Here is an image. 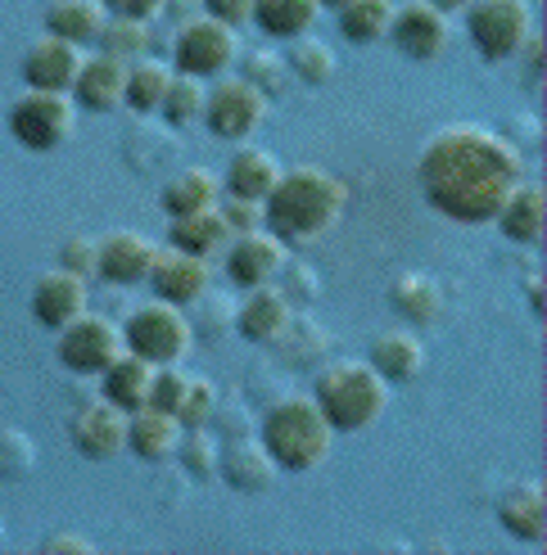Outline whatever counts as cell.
I'll use <instances>...</instances> for the list:
<instances>
[{
	"label": "cell",
	"mask_w": 547,
	"mask_h": 555,
	"mask_svg": "<svg viewBox=\"0 0 547 555\" xmlns=\"http://www.w3.org/2000/svg\"><path fill=\"white\" fill-rule=\"evenodd\" d=\"M204 100H208V91H204V77H190V73H173V81H168V95H163V118H168L173 127H186V122H195V118H204Z\"/></svg>",
	"instance_id": "34"
},
{
	"label": "cell",
	"mask_w": 547,
	"mask_h": 555,
	"mask_svg": "<svg viewBox=\"0 0 547 555\" xmlns=\"http://www.w3.org/2000/svg\"><path fill=\"white\" fill-rule=\"evenodd\" d=\"M123 330L109 317H87L81 312L77 321H68L60 330V362L77 375H100L114 357H123Z\"/></svg>",
	"instance_id": "10"
},
{
	"label": "cell",
	"mask_w": 547,
	"mask_h": 555,
	"mask_svg": "<svg viewBox=\"0 0 547 555\" xmlns=\"http://www.w3.org/2000/svg\"><path fill=\"white\" fill-rule=\"evenodd\" d=\"M150 285L158 298L177 302H200L208 294V258H195V254H181V248H168V254H158L154 267H150Z\"/></svg>",
	"instance_id": "16"
},
{
	"label": "cell",
	"mask_w": 547,
	"mask_h": 555,
	"mask_svg": "<svg viewBox=\"0 0 547 555\" xmlns=\"http://www.w3.org/2000/svg\"><path fill=\"white\" fill-rule=\"evenodd\" d=\"M348 190L321 168H290L263 199V227L281 244H313L340 221Z\"/></svg>",
	"instance_id": "2"
},
{
	"label": "cell",
	"mask_w": 547,
	"mask_h": 555,
	"mask_svg": "<svg viewBox=\"0 0 547 555\" xmlns=\"http://www.w3.org/2000/svg\"><path fill=\"white\" fill-rule=\"evenodd\" d=\"M390 23H394V0H344L340 5V33L358 46L390 37Z\"/></svg>",
	"instance_id": "31"
},
{
	"label": "cell",
	"mask_w": 547,
	"mask_h": 555,
	"mask_svg": "<svg viewBox=\"0 0 547 555\" xmlns=\"http://www.w3.org/2000/svg\"><path fill=\"white\" fill-rule=\"evenodd\" d=\"M321 5H335V10H340V5H344V0H321Z\"/></svg>",
	"instance_id": "53"
},
{
	"label": "cell",
	"mask_w": 547,
	"mask_h": 555,
	"mask_svg": "<svg viewBox=\"0 0 547 555\" xmlns=\"http://www.w3.org/2000/svg\"><path fill=\"white\" fill-rule=\"evenodd\" d=\"M227 321H236V317H231V308H227V298H213V308H208V330L227 325Z\"/></svg>",
	"instance_id": "50"
},
{
	"label": "cell",
	"mask_w": 547,
	"mask_h": 555,
	"mask_svg": "<svg viewBox=\"0 0 547 555\" xmlns=\"http://www.w3.org/2000/svg\"><path fill=\"white\" fill-rule=\"evenodd\" d=\"M73 448L91 461H109L127 448V411L114 402H91L73 415Z\"/></svg>",
	"instance_id": "13"
},
{
	"label": "cell",
	"mask_w": 547,
	"mask_h": 555,
	"mask_svg": "<svg viewBox=\"0 0 547 555\" xmlns=\"http://www.w3.org/2000/svg\"><path fill=\"white\" fill-rule=\"evenodd\" d=\"M168 81H173V68L168 64L136 60L127 68V95H123V104H131L136 114H154V108L163 104V95H168Z\"/></svg>",
	"instance_id": "33"
},
{
	"label": "cell",
	"mask_w": 547,
	"mask_h": 555,
	"mask_svg": "<svg viewBox=\"0 0 547 555\" xmlns=\"http://www.w3.org/2000/svg\"><path fill=\"white\" fill-rule=\"evenodd\" d=\"M217 469H222L227 483L240 492H267L271 479H277V461H271V452L254 438H231L222 456H217Z\"/></svg>",
	"instance_id": "20"
},
{
	"label": "cell",
	"mask_w": 547,
	"mask_h": 555,
	"mask_svg": "<svg viewBox=\"0 0 547 555\" xmlns=\"http://www.w3.org/2000/svg\"><path fill=\"white\" fill-rule=\"evenodd\" d=\"M281 271H285V298H313L317 294L308 267H281Z\"/></svg>",
	"instance_id": "47"
},
{
	"label": "cell",
	"mask_w": 547,
	"mask_h": 555,
	"mask_svg": "<svg viewBox=\"0 0 547 555\" xmlns=\"http://www.w3.org/2000/svg\"><path fill=\"white\" fill-rule=\"evenodd\" d=\"M73 95L81 108H91V114H109V108H118L123 95H127V60H114V54H91V60H81V73L73 81Z\"/></svg>",
	"instance_id": "18"
},
{
	"label": "cell",
	"mask_w": 547,
	"mask_h": 555,
	"mask_svg": "<svg viewBox=\"0 0 547 555\" xmlns=\"http://www.w3.org/2000/svg\"><path fill=\"white\" fill-rule=\"evenodd\" d=\"M217 212H222L231 235H244V231H258L263 227V204H254V199H236V194H231V199L217 208Z\"/></svg>",
	"instance_id": "42"
},
{
	"label": "cell",
	"mask_w": 547,
	"mask_h": 555,
	"mask_svg": "<svg viewBox=\"0 0 547 555\" xmlns=\"http://www.w3.org/2000/svg\"><path fill=\"white\" fill-rule=\"evenodd\" d=\"M213 204H217V177L208 168H186L163 185V208H168V217H186V212H200Z\"/></svg>",
	"instance_id": "32"
},
{
	"label": "cell",
	"mask_w": 547,
	"mask_h": 555,
	"mask_svg": "<svg viewBox=\"0 0 547 555\" xmlns=\"http://www.w3.org/2000/svg\"><path fill=\"white\" fill-rule=\"evenodd\" d=\"M290 68L294 77H304L308 87H321V81L335 77V54L326 41H313V37H298L294 50H290Z\"/></svg>",
	"instance_id": "36"
},
{
	"label": "cell",
	"mask_w": 547,
	"mask_h": 555,
	"mask_svg": "<svg viewBox=\"0 0 547 555\" xmlns=\"http://www.w3.org/2000/svg\"><path fill=\"white\" fill-rule=\"evenodd\" d=\"M10 131L27 150H54L73 135V100L68 91H33L14 100L10 108Z\"/></svg>",
	"instance_id": "7"
},
{
	"label": "cell",
	"mask_w": 547,
	"mask_h": 555,
	"mask_svg": "<svg viewBox=\"0 0 547 555\" xmlns=\"http://www.w3.org/2000/svg\"><path fill=\"white\" fill-rule=\"evenodd\" d=\"M530 308L543 312V275H530Z\"/></svg>",
	"instance_id": "51"
},
{
	"label": "cell",
	"mask_w": 547,
	"mask_h": 555,
	"mask_svg": "<svg viewBox=\"0 0 547 555\" xmlns=\"http://www.w3.org/2000/svg\"><path fill=\"white\" fill-rule=\"evenodd\" d=\"M417 177L430 208H440L453 221H467V227H480V221H494L507 194L525 181V158L498 131L457 122L430 135Z\"/></svg>",
	"instance_id": "1"
},
{
	"label": "cell",
	"mask_w": 547,
	"mask_h": 555,
	"mask_svg": "<svg viewBox=\"0 0 547 555\" xmlns=\"http://www.w3.org/2000/svg\"><path fill=\"white\" fill-rule=\"evenodd\" d=\"M267 118V95L254 87L250 77H222L204 100V122L222 141H244L254 135Z\"/></svg>",
	"instance_id": "8"
},
{
	"label": "cell",
	"mask_w": 547,
	"mask_h": 555,
	"mask_svg": "<svg viewBox=\"0 0 547 555\" xmlns=\"http://www.w3.org/2000/svg\"><path fill=\"white\" fill-rule=\"evenodd\" d=\"M281 267H285V244L271 235V231H263V227L236 235V244L227 248V275H231L240 289L267 285Z\"/></svg>",
	"instance_id": "14"
},
{
	"label": "cell",
	"mask_w": 547,
	"mask_h": 555,
	"mask_svg": "<svg viewBox=\"0 0 547 555\" xmlns=\"http://www.w3.org/2000/svg\"><path fill=\"white\" fill-rule=\"evenodd\" d=\"M177 448H181V461H186V469H190V475H213V469H217V456H222V452H217V442L204 434V425L200 429H190L186 434V442H177Z\"/></svg>",
	"instance_id": "38"
},
{
	"label": "cell",
	"mask_w": 547,
	"mask_h": 555,
	"mask_svg": "<svg viewBox=\"0 0 547 555\" xmlns=\"http://www.w3.org/2000/svg\"><path fill=\"white\" fill-rule=\"evenodd\" d=\"M81 46L64 41V37H41L33 41V50L23 54V81L33 91H73V81L81 73Z\"/></svg>",
	"instance_id": "12"
},
{
	"label": "cell",
	"mask_w": 547,
	"mask_h": 555,
	"mask_svg": "<svg viewBox=\"0 0 547 555\" xmlns=\"http://www.w3.org/2000/svg\"><path fill=\"white\" fill-rule=\"evenodd\" d=\"M186 384H190V375H181L177 362H173V366H158V371H154V384H150V406L177 415V406H181V398H186Z\"/></svg>",
	"instance_id": "40"
},
{
	"label": "cell",
	"mask_w": 547,
	"mask_h": 555,
	"mask_svg": "<svg viewBox=\"0 0 547 555\" xmlns=\"http://www.w3.org/2000/svg\"><path fill=\"white\" fill-rule=\"evenodd\" d=\"M390 302H394V312H403L412 325H430V321H440V312H444L440 285H434L430 275H421V271H403L398 281L390 285Z\"/></svg>",
	"instance_id": "29"
},
{
	"label": "cell",
	"mask_w": 547,
	"mask_h": 555,
	"mask_svg": "<svg viewBox=\"0 0 547 555\" xmlns=\"http://www.w3.org/2000/svg\"><path fill=\"white\" fill-rule=\"evenodd\" d=\"M371 366L390 384H407V379L421 375L425 348L412 330H385V335H376V344H371Z\"/></svg>",
	"instance_id": "26"
},
{
	"label": "cell",
	"mask_w": 547,
	"mask_h": 555,
	"mask_svg": "<svg viewBox=\"0 0 547 555\" xmlns=\"http://www.w3.org/2000/svg\"><path fill=\"white\" fill-rule=\"evenodd\" d=\"M181 442V421L173 411H158V406H141L127 415V448L141 456V461H163L173 456Z\"/></svg>",
	"instance_id": "21"
},
{
	"label": "cell",
	"mask_w": 547,
	"mask_h": 555,
	"mask_svg": "<svg viewBox=\"0 0 547 555\" xmlns=\"http://www.w3.org/2000/svg\"><path fill=\"white\" fill-rule=\"evenodd\" d=\"M498 519L511 538L521 542H543L547 538V496L543 483H516L503 492L498 502Z\"/></svg>",
	"instance_id": "23"
},
{
	"label": "cell",
	"mask_w": 547,
	"mask_h": 555,
	"mask_svg": "<svg viewBox=\"0 0 547 555\" xmlns=\"http://www.w3.org/2000/svg\"><path fill=\"white\" fill-rule=\"evenodd\" d=\"M290 298H285V289H277V285H254L250 289V298L236 308V330L250 344H277L281 339V330L290 325Z\"/></svg>",
	"instance_id": "19"
},
{
	"label": "cell",
	"mask_w": 547,
	"mask_h": 555,
	"mask_svg": "<svg viewBox=\"0 0 547 555\" xmlns=\"http://www.w3.org/2000/svg\"><path fill=\"white\" fill-rule=\"evenodd\" d=\"M154 362H145V357H136V352H123V357H114L100 375H104V398L114 402V406H123L127 415L131 411H141L145 402H150V384H154Z\"/></svg>",
	"instance_id": "24"
},
{
	"label": "cell",
	"mask_w": 547,
	"mask_h": 555,
	"mask_svg": "<svg viewBox=\"0 0 547 555\" xmlns=\"http://www.w3.org/2000/svg\"><path fill=\"white\" fill-rule=\"evenodd\" d=\"M33 465V448L23 434H0V475H23Z\"/></svg>",
	"instance_id": "44"
},
{
	"label": "cell",
	"mask_w": 547,
	"mask_h": 555,
	"mask_svg": "<svg viewBox=\"0 0 547 555\" xmlns=\"http://www.w3.org/2000/svg\"><path fill=\"white\" fill-rule=\"evenodd\" d=\"M204 14L222 18L227 27H240V23L254 18V0H204Z\"/></svg>",
	"instance_id": "45"
},
{
	"label": "cell",
	"mask_w": 547,
	"mask_h": 555,
	"mask_svg": "<svg viewBox=\"0 0 547 555\" xmlns=\"http://www.w3.org/2000/svg\"><path fill=\"white\" fill-rule=\"evenodd\" d=\"M41 551H46V555H64V551H77V555H91V551H96V542H87V538H77V533H54V538H46V542H41Z\"/></svg>",
	"instance_id": "48"
},
{
	"label": "cell",
	"mask_w": 547,
	"mask_h": 555,
	"mask_svg": "<svg viewBox=\"0 0 547 555\" xmlns=\"http://www.w3.org/2000/svg\"><path fill=\"white\" fill-rule=\"evenodd\" d=\"M213 411H217V388H213L208 379H190V384H186V398H181V406H177L181 429H200V425H208V421H213Z\"/></svg>",
	"instance_id": "37"
},
{
	"label": "cell",
	"mask_w": 547,
	"mask_h": 555,
	"mask_svg": "<svg viewBox=\"0 0 547 555\" xmlns=\"http://www.w3.org/2000/svg\"><path fill=\"white\" fill-rule=\"evenodd\" d=\"M294 325H298V335H304V339H298V344L290 339V344H285V357H290L294 366H304V362H313L317 352H326V335H321L313 321H298V317H294ZM281 339H285V335H281Z\"/></svg>",
	"instance_id": "43"
},
{
	"label": "cell",
	"mask_w": 547,
	"mask_h": 555,
	"mask_svg": "<svg viewBox=\"0 0 547 555\" xmlns=\"http://www.w3.org/2000/svg\"><path fill=\"white\" fill-rule=\"evenodd\" d=\"M494 221L503 227L507 240H516V244H538V240H543V221H547V194H543V185L521 181V185L507 194V204L498 208Z\"/></svg>",
	"instance_id": "22"
},
{
	"label": "cell",
	"mask_w": 547,
	"mask_h": 555,
	"mask_svg": "<svg viewBox=\"0 0 547 555\" xmlns=\"http://www.w3.org/2000/svg\"><path fill=\"white\" fill-rule=\"evenodd\" d=\"M321 14V0H254V23L267 37H304Z\"/></svg>",
	"instance_id": "30"
},
{
	"label": "cell",
	"mask_w": 547,
	"mask_h": 555,
	"mask_svg": "<svg viewBox=\"0 0 547 555\" xmlns=\"http://www.w3.org/2000/svg\"><path fill=\"white\" fill-rule=\"evenodd\" d=\"M104 5L100 0H54L46 10V33L50 37H64L73 46H87V41H100L104 33Z\"/></svg>",
	"instance_id": "28"
},
{
	"label": "cell",
	"mask_w": 547,
	"mask_h": 555,
	"mask_svg": "<svg viewBox=\"0 0 547 555\" xmlns=\"http://www.w3.org/2000/svg\"><path fill=\"white\" fill-rule=\"evenodd\" d=\"M231 240V227L222 221V212L213 208H200V212H186V217H173V227H168V244L181 248V254H195V258H208L217 254Z\"/></svg>",
	"instance_id": "27"
},
{
	"label": "cell",
	"mask_w": 547,
	"mask_h": 555,
	"mask_svg": "<svg viewBox=\"0 0 547 555\" xmlns=\"http://www.w3.org/2000/svg\"><path fill=\"white\" fill-rule=\"evenodd\" d=\"M87 312V281L64 267L46 271L37 289H33V317L46 325V330H64L68 321H77Z\"/></svg>",
	"instance_id": "17"
},
{
	"label": "cell",
	"mask_w": 547,
	"mask_h": 555,
	"mask_svg": "<svg viewBox=\"0 0 547 555\" xmlns=\"http://www.w3.org/2000/svg\"><path fill=\"white\" fill-rule=\"evenodd\" d=\"M60 267L64 271H73V275H96V267H100V240H87V235H68L64 244H60Z\"/></svg>",
	"instance_id": "39"
},
{
	"label": "cell",
	"mask_w": 547,
	"mask_h": 555,
	"mask_svg": "<svg viewBox=\"0 0 547 555\" xmlns=\"http://www.w3.org/2000/svg\"><path fill=\"white\" fill-rule=\"evenodd\" d=\"M313 402L321 406L335 434H358L385 415L390 379L371 362H331L313 384Z\"/></svg>",
	"instance_id": "3"
},
{
	"label": "cell",
	"mask_w": 547,
	"mask_h": 555,
	"mask_svg": "<svg viewBox=\"0 0 547 555\" xmlns=\"http://www.w3.org/2000/svg\"><path fill=\"white\" fill-rule=\"evenodd\" d=\"M467 27H471V41L484 60H494V64L516 60V50L534 33L530 0H471Z\"/></svg>",
	"instance_id": "6"
},
{
	"label": "cell",
	"mask_w": 547,
	"mask_h": 555,
	"mask_svg": "<svg viewBox=\"0 0 547 555\" xmlns=\"http://www.w3.org/2000/svg\"><path fill=\"white\" fill-rule=\"evenodd\" d=\"M100 5L114 14V18H154L168 0H100Z\"/></svg>",
	"instance_id": "46"
},
{
	"label": "cell",
	"mask_w": 547,
	"mask_h": 555,
	"mask_svg": "<svg viewBox=\"0 0 547 555\" xmlns=\"http://www.w3.org/2000/svg\"><path fill=\"white\" fill-rule=\"evenodd\" d=\"M236 27H227L222 18H186L181 23V33H177V68L190 73V77H217V73H227L236 64Z\"/></svg>",
	"instance_id": "9"
},
{
	"label": "cell",
	"mask_w": 547,
	"mask_h": 555,
	"mask_svg": "<svg viewBox=\"0 0 547 555\" xmlns=\"http://www.w3.org/2000/svg\"><path fill=\"white\" fill-rule=\"evenodd\" d=\"M390 37L394 46L407 54V60H440L448 50V14L434 10L430 0H403L394 10V23H390Z\"/></svg>",
	"instance_id": "11"
},
{
	"label": "cell",
	"mask_w": 547,
	"mask_h": 555,
	"mask_svg": "<svg viewBox=\"0 0 547 555\" xmlns=\"http://www.w3.org/2000/svg\"><path fill=\"white\" fill-rule=\"evenodd\" d=\"M516 54H525V68H530V77H543V37H525V46L516 50Z\"/></svg>",
	"instance_id": "49"
},
{
	"label": "cell",
	"mask_w": 547,
	"mask_h": 555,
	"mask_svg": "<svg viewBox=\"0 0 547 555\" xmlns=\"http://www.w3.org/2000/svg\"><path fill=\"white\" fill-rule=\"evenodd\" d=\"M244 77H250L254 81V87L267 95V91H281V60H277V54H263V50H254L250 54V60H244Z\"/></svg>",
	"instance_id": "41"
},
{
	"label": "cell",
	"mask_w": 547,
	"mask_h": 555,
	"mask_svg": "<svg viewBox=\"0 0 547 555\" xmlns=\"http://www.w3.org/2000/svg\"><path fill=\"white\" fill-rule=\"evenodd\" d=\"M190 339H195V325L186 321V312L177 302L158 298V302H145V308H136L123 325V344L127 352L145 357L154 366H173L190 352Z\"/></svg>",
	"instance_id": "5"
},
{
	"label": "cell",
	"mask_w": 547,
	"mask_h": 555,
	"mask_svg": "<svg viewBox=\"0 0 547 555\" xmlns=\"http://www.w3.org/2000/svg\"><path fill=\"white\" fill-rule=\"evenodd\" d=\"M100 46H104V54H114V60H141L150 50V27H145V18H109L100 33Z\"/></svg>",
	"instance_id": "35"
},
{
	"label": "cell",
	"mask_w": 547,
	"mask_h": 555,
	"mask_svg": "<svg viewBox=\"0 0 547 555\" xmlns=\"http://www.w3.org/2000/svg\"><path fill=\"white\" fill-rule=\"evenodd\" d=\"M331 421L321 415V406L313 398H281L263 415V448L271 452L277 469H317L326 456H331Z\"/></svg>",
	"instance_id": "4"
},
{
	"label": "cell",
	"mask_w": 547,
	"mask_h": 555,
	"mask_svg": "<svg viewBox=\"0 0 547 555\" xmlns=\"http://www.w3.org/2000/svg\"><path fill=\"white\" fill-rule=\"evenodd\" d=\"M430 5H434V10H444V14H453V10H467L471 0H430Z\"/></svg>",
	"instance_id": "52"
},
{
	"label": "cell",
	"mask_w": 547,
	"mask_h": 555,
	"mask_svg": "<svg viewBox=\"0 0 547 555\" xmlns=\"http://www.w3.org/2000/svg\"><path fill=\"white\" fill-rule=\"evenodd\" d=\"M277 181H281V163L271 158L267 150H258V145L236 150L231 168H227V194H236V199H254V204H263Z\"/></svg>",
	"instance_id": "25"
},
{
	"label": "cell",
	"mask_w": 547,
	"mask_h": 555,
	"mask_svg": "<svg viewBox=\"0 0 547 555\" xmlns=\"http://www.w3.org/2000/svg\"><path fill=\"white\" fill-rule=\"evenodd\" d=\"M154 258H158V248L141 231H114L100 240L96 275H104L109 285H141V281H150Z\"/></svg>",
	"instance_id": "15"
}]
</instances>
